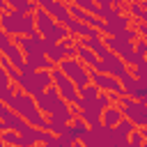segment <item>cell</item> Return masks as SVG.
Returning a JSON list of instances; mask_svg holds the SVG:
<instances>
[{"label": "cell", "mask_w": 147, "mask_h": 147, "mask_svg": "<svg viewBox=\"0 0 147 147\" xmlns=\"http://www.w3.org/2000/svg\"><path fill=\"white\" fill-rule=\"evenodd\" d=\"M71 83H74V87L76 90H83L85 85H90V69L85 67V64H80L76 57H64L60 64H55Z\"/></svg>", "instance_id": "obj_3"}, {"label": "cell", "mask_w": 147, "mask_h": 147, "mask_svg": "<svg viewBox=\"0 0 147 147\" xmlns=\"http://www.w3.org/2000/svg\"><path fill=\"white\" fill-rule=\"evenodd\" d=\"M67 147H83V145H80V142H69Z\"/></svg>", "instance_id": "obj_29"}, {"label": "cell", "mask_w": 147, "mask_h": 147, "mask_svg": "<svg viewBox=\"0 0 147 147\" xmlns=\"http://www.w3.org/2000/svg\"><path fill=\"white\" fill-rule=\"evenodd\" d=\"M122 11L117 9V7H99V11H96V18H101L103 23L106 21H113V18H117Z\"/></svg>", "instance_id": "obj_19"}, {"label": "cell", "mask_w": 147, "mask_h": 147, "mask_svg": "<svg viewBox=\"0 0 147 147\" xmlns=\"http://www.w3.org/2000/svg\"><path fill=\"white\" fill-rule=\"evenodd\" d=\"M145 5H147V0H133V2H124L122 11H126V16H129L133 23H145V21H147Z\"/></svg>", "instance_id": "obj_11"}, {"label": "cell", "mask_w": 147, "mask_h": 147, "mask_svg": "<svg viewBox=\"0 0 147 147\" xmlns=\"http://www.w3.org/2000/svg\"><path fill=\"white\" fill-rule=\"evenodd\" d=\"M34 106H37V103H34V99H32L30 94H23V92H16V94H14V99L9 101V110H11V113H16V115H21V117H23L30 108H34Z\"/></svg>", "instance_id": "obj_13"}, {"label": "cell", "mask_w": 147, "mask_h": 147, "mask_svg": "<svg viewBox=\"0 0 147 147\" xmlns=\"http://www.w3.org/2000/svg\"><path fill=\"white\" fill-rule=\"evenodd\" d=\"M14 44L21 48L23 55H44V39L37 32L23 34V37H14Z\"/></svg>", "instance_id": "obj_10"}, {"label": "cell", "mask_w": 147, "mask_h": 147, "mask_svg": "<svg viewBox=\"0 0 147 147\" xmlns=\"http://www.w3.org/2000/svg\"><path fill=\"white\" fill-rule=\"evenodd\" d=\"M119 108H122L124 119H129L136 129L147 126V103H145V101H136V99H129V96H119Z\"/></svg>", "instance_id": "obj_5"}, {"label": "cell", "mask_w": 147, "mask_h": 147, "mask_svg": "<svg viewBox=\"0 0 147 147\" xmlns=\"http://www.w3.org/2000/svg\"><path fill=\"white\" fill-rule=\"evenodd\" d=\"M124 119V115H122V108L119 106H108V108H103L101 110V124L103 126H117L119 122Z\"/></svg>", "instance_id": "obj_15"}, {"label": "cell", "mask_w": 147, "mask_h": 147, "mask_svg": "<svg viewBox=\"0 0 147 147\" xmlns=\"http://www.w3.org/2000/svg\"><path fill=\"white\" fill-rule=\"evenodd\" d=\"M96 57H99V67L94 69V71H99V74H108V76H113V78H122V76H126L131 69L115 55V53H110L106 46H103V51H99L96 53Z\"/></svg>", "instance_id": "obj_4"}, {"label": "cell", "mask_w": 147, "mask_h": 147, "mask_svg": "<svg viewBox=\"0 0 147 147\" xmlns=\"http://www.w3.org/2000/svg\"><path fill=\"white\" fill-rule=\"evenodd\" d=\"M110 133H113V129H110V126H103V124H99V126H92V129H87L78 142H80L83 147H103V142L110 138Z\"/></svg>", "instance_id": "obj_9"}, {"label": "cell", "mask_w": 147, "mask_h": 147, "mask_svg": "<svg viewBox=\"0 0 147 147\" xmlns=\"http://www.w3.org/2000/svg\"><path fill=\"white\" fill-rule=\"evenodd\" d=\"M126 28H131V18H129L126 14H119L117 18H113V21H106V23H103V28H101V34L115 37V34L124 32Z\"/></svg>", "instance_id": "obj_12"}, {"label": "cell", "mask_w": 147, "mask_h": 147, "mask_svg": "<svg viewBox=\"0 0 147 147\" xmlns=\"http://www.w3.org/2000/svg\"><path fill=\"white\" fill-rule=\"evenodd\" d=\"M7 60H9V64L14 67V69H18V71H23L25 69V62H23V53H21V48L16 46V44H11L5 53H2Z\"/></svg>", "instance_id": "obj_17"}, {"label": "cell", "mask_w": 147, "mask_h": 147, "mask_svg": "<svg viewBox=\"0 0 147 147\" xmlns=\"http://www.w3.org/2000/svg\"><path fill=\"white\" fill-rule=\"evenodd\" d=\"M11 44H14V37L0 30V55H2V53H5V51H7L9 46H11Z\"/></svg>", "instance_id": "obj_24"}, {"label": "cell", "mask_w": 147, "mask_h": 147, "mask_svg": "<svg viewBox=\"0 0 147 147\" xmlns=\"http://www.w3.org/2000/svg\"><path fill=\"white\" fill-rule=\"evenodd\" d=\"M78 96H80V99H96V96H99V90H96V85L90 83V85H85L83 90H78Z\"/></svg>", "instance_id": "obj_21"}, {"label": "cell", "mask_w": 147, "mask_h": 147, "mask_svg": "<svg viewBox=\"0 0 147 147\" xmlns=\"http://www.w3.org/2000/svg\"><path fill=\"white\" fill-rule=\"evenodd\" d=\"M138 147H147V142H142V145H138Z\"/></svg>", "instance_id": "obj_30"}, {"label": "cell", "mask_w": 147, "mask_h": 147, "mask_svg": "<svg viewBox=\"0 0 147 147\" xmlns=\"http://www.w3.org/2000/svg\"><path fill=\"white\" fill-rule=\"evenodd\" d=\"M136 80H145L147 83V64H138V67H133V71H129Z\"/></svg>", "instance_id": "obj_23"}, {"label": "cell", "mask_w": 147, "mask_h": 147, "mask_svg": "<svg viewBox=\"0 0 147 147\" xmlns=\"http://www.w3.org/2000/svg\"><path fill=\"white\" fill-rule=\"evenodd\" d=\"M0 30L11 34V37H23V34H32L34 30V16L32 14H18V11H9L0 16Z\"/></svg>", "instance_id": "obj_2"}, {"label": "cell", "mask_w": 147, "mask_h": 147, "mask_svg": "<svg viewBox=\"0 0 147 147\" xmlns=\"http://www.w3.org/2000/svg\"><path fill=\"white\" fill-rule=\"evenodd\" d=\"M2 122H5L7 131H14V133H18V136H21V133H25V131L30 129V124H28L21 115H16V113H11V110H9V115H7Z\"/></svg>", "instance_id": "obj_16"}, {"label": "cell", "mask_w": 147, "mask_h": 147, "mask_svg": "<svg viewBox=\"0 0 147 147\" xmlns=\"http://www.w3.org/2000/svg\"><path fill=\"white\" fill-rule=\"evenodd\" d=\"M69 145V140H64V138H60V136H53L44 147H67Z\"/></svg>", "instance_id": "obj_25"}, {"label": "cell", "mask_w": 147, "mask_h": 147, "mask_svg": "<svg viewBox=\"0 0 147 147\" xmlns=\"http://www.w3.org/2000/svg\"><path fill=\"white\" fill-rule=\"evenodd\" d=\"M7 5H9V9H14V11H18V14H32L34 9H37V5L32 2V0H5Z\"/></svg>", "instance_id": "obj_18"}, {"label": "cell", "mask_w": 147, "mask_h": 147, "mask_svg": "<svg viewBox=\"0 0 147 147\" xmlns=\"http://www.w3.org/2000/svg\"><path fill=\"white\" fill-rule=\"evenodd\" d=\"M23 62H25L23 71H51L55 67L46 55H23Z\"/></svg>", "instance_id": "obj_14"}, {"label": "cell", "mask_w": 147, "mask_h": 147, "mask_svg": "<svg viewBox=\"0 0 147 147\" xmlns=\"http://www.w3.org/2000/svg\"><path fill=\"white\" fill-rule=\"evenodd\" d=\"M34 147H39V145H34Z\"/></svg>", "instance_id": "obj_32"}, {"label": "cell", "mask_w": 147, "mask_h": 147, "mask_svg": "<svg viewBox=\"0 0 147 147\" xmlns=\"http://www.w3.org/2000/svg\"><path fill=\"white\" fill-rule=\"evenodd\" d=\"M7 115H9V106H7V103H2V101H0V119H5V117H7Z\"/></svg>", "instance_id": "obj_26"}, {"label": "cell", "mask_w": 147, "mask_h": 147, "mask_svg": "<svg viewBox=\"0 0 147 147\" xmlns=\"http://www.w3.org/2000/svg\"><path fill=\"white\" fill-rule=\"evenodd\" d=\"M90 83L92 85H96V90L99 92H106V94H113V96H124V90H122V85H119V80L117 78H113V76H108V74H99V71H92L90 69Z\"/></svg>", "instance_id": "obj_7"}, {"label": "cell", "mask_w": 147, "mask_h": 147, "mask_svg": "<svg viewBox=\"0 0 147 147\" xmlns=\"http://www.w3.org/2000/svg\"><path fill=\"white\" fill-rule=\"evenodd\" d=\"M96 7H113V0H92Z\"/></svg>", "instance_id": "obj_27"}, {"label": "cell", "mask_w": 147, "mask_h": 147, "mask_svg": "<svg viewBox=\"0 0 147 147\" xmlns=\"http://www.w3.org/2000/svg\"><path fill=\"white\" fill-rule=\"evenodd\" d=\"M14 85H18L23 94H30L32 99H37L44 90L53 85V80H51V71H21Z\"/></svg>", "instance_id": "obj_1"}, {"label": "cell", "mask_w": 147, "mask_h": 147, "mask_svg": "<svg viewBox=\"0 0 147 147\" xmlns=\"http://www.w3.org/2000/svg\"><path fill=\"white\" fill-rule=\"evenodd\" d=\"M0 140H2L5 147H16V145H18V133H14V131H2V133H0Z\"/></svg>", "instance_id": "obj_20"}, {"label": "cell", "mask_w": 147, "mask_h": 147, "mask_svg": "<svg viewBox=\"0 0 147 147\" xmlns=\"http://www.w3.org/2000/svg\"><path fill=\"white\" fill-rule=\"evenodd\" d=\"M126 142H129V145H136V147H138V145H142V142H145V131H140V129H133V131L129 133Z\"/></svg>", "instance_id": "obj_22"}, {"label": "cell", "mask_w": 147, "mask_h": 147, "mask_svg": "<svg viewBox=\"0 0 147 147\" xmlns=\"http://www.w3.org/2000/svg\"><path fill=\"white\" fill-rule=\"evenodd\" d=\"M51 80H53V87L57 90V94H60L71 108H76V106H78V99H80V96H78V90L74 87V83H71L57 67L51 69Z\"/></svg>", "instance_id": "obj_6"}, {"label": "cell", "mask_w": 147, "mask_h": 147, "mask_svg": "<svg viewBox=\"0 0 147 147\" xmlns=\"http://www.w3.org/2000/svg\"><path fill=\"white\" fill-rule=\"evenodd\" d=\"M2 131H7V126H5V122L0 119V133H2Z\"/></svg>", "instance_id": "obj_28"}, {"label": "cell", "mask_w": 147, "mask_h": 147, "mask_svg": "<svg viewBox=\"0 0 147 147\" xmlns=\"http://www.w3.org/2000/svg\"><path fill=\"white\" fill-rule=\"evenodd\" d=\"M129 2H133V0H129Z\"/></svg>", "instance_id": "obj_31"}, {"label": "cell", "mask_w": 147, "mask_h": 147, "mask_svg": "<svg viewBox=\"0 0 147 147\" xmlns=\"http://www.w3.org/2000/svg\"><path fill=\"white\" fill-rule=\"evenodd\" d=\"M39 9H44L53 21H57L60 25H64L71 16H69V9H67V5L62 2V0H32Z\"/></svg>", "instance_id": "obj_8"}]
</instances>
